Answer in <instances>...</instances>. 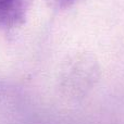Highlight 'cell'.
<instances>
[{"label":"cell","mask_w":124,"mask_h":124,"mask_svg":"<svg viewBox=\"0 0 124 124\" xmlns=\"http://www.w3.org/2000/svg\"><path fill=\"white\" fill-rule=\"evenodd\" d=\"M27 0H0V28H11L22 23Z\"/></svg>","instance_id":"1"},{"label":"cell","mask_w":124,"mask_h":124,"mask_svg":"<svg viewBox=\"0 0 124 124\" xmlns=\"http://www.w3.org/2000/svg\"><path fill=\"white\" fill-rule=\"evenodd\" d=\"M52 8L56 9H65L74 4L78 0H46Z\"/></svg>","instance_id":"2"}]
</instances>
